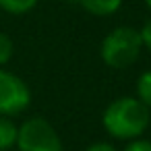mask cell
I'll return each mask as SVG.
<instances>
[{"label": "cell", "mask_w": 151, "mask_h": 151, "mask_svg": "<svg viewBox=\"0 0 151 151\" xmlns=\"http://www.w3.org/2000/svg\"><path fill=\"white\" fill-rule=\"evenodd\" d=\"M101 126L116 141H134L149 130L151 110L134 95H122L106 106L101 114Z\"/></svg>", "instance_id": "1"}, {"label": "cell", "mask_w": 151, "mask_h": 151, "mask_svg": "<svg viewBox=\"0 0 151 151\" xmlns=\"http://www.w3.org/2000/svg\"><path fill=\"white\" fill-rule=\"evenodd\" d=\"M141 52H143V46H141L139 29L128 27V25L114 27L101 40V46H99V56L104 64L114 70L132 66L139 60Z\"/></svg>", "instance_id": "2"}, {"label": "cell", "mask_w": 151, "mask_h": 151, "mask_svg": "<svg viewBox=\"0 0 151 151\" xmlns=\"http://www.w3.org/2000/svg\"><path fill=\"white\" fill-rule=\"evenodd\" d=\"M17 151H64L54 124L42 116L27 118L17 128Z\"/></svg>", "instance_id": "3"}, {"label": "cell", "mask_w": 151, "mask_h": 151, "mask_svg": "<svg viewBox=\"0 0 151 151\" xmlns=\"http://www.w3.org/2000/svg\"><path fill=\"white\" fill-rule=\"evenodd\" d=\"M31 106L29 85L15 73L0 66V116H19Z\"/></svg>", "instance_id": "4"}, {"label": "cell", "mask_w": 151, "mask_h": 151, "mask_svg": "<svg viewBox=\"0 0 151 151\" xmlns=\"http://www.w3.org/2000/svg\"><path fill=\"white\" fill-rule=\"evenodd\" d=\"M73 2L93 17H110L120 11L124 0H73Z\"/></svg>", "instance_id": "5"}, {"label": "cell", "mask_w": 151, "mask_h": 151, "mask_svg": "<svg viewBox=\"0 0 151 151\" xmlns=\"http://www.w3.org/2000/svg\"><path fill=\"white\" fill-rule=\"evenodd\" d=\"M17 124L13 118L0 116V151H11L17 143Z\"/></svg>", "instance_id": "6"}, {"label": "cell", "mask_w": 151, "mask_h": 151, "mask_svg": "<svg viewBox=\"0 0 151 151\" xmlns=\"http://www.w3.org/2000/svg\"><path fill=\"white\" fill-rule=\"evenodd\" d=\"M40 0H0V11H4L9 15H27L37 6Z\"/></svg>", "instance_id": "7"}, {"label": "cell", "mask_w": 151, "mask_h": 151, "mask_svg": "<svg viewBox=\"0 0 151 151\" xmlns=\"http://www.w3.org/2000/svg\"><path fill=\"white\" fill-rule=\"evenodd\" d=\"M134 91H137L134 97L151 110V68H149V70H143V73L139 75Z\"/></svg>", "instance_id": "8"}, {"label": "cell", "mask_w": 151, "mask_h": 151, "mask_svg": "<svg viewBox=\"0 0 151 151\" xmlns=\"http://www.w3.org/2000/svg\"><path fill=\"white\" fill-rule=\"evenodd\" d=\"M13 54H15V44H13V40H11L6 33L0 31V66L9 64L11 58H13Z\"/></svg>", "instance_id": "9"}, {"label": "cell", "mask_w": 151, "mask_h": 151, "mask_svg": "<svg viewBox=\"0 0 151 151\" xmlns=\"http://www.w3.org/2000/svg\"><path fill=\"white\" fill-rule=\"evenodd\" d=\"M139 37H141V46L143 50L151 52V17L143 23V27L139 29Z\"/></svg>", "instance_id": "10"}, {"label": "cell", "mask_w": 151, "mask_h": 151, "mask_svg": "<svg viewBox=\"0 0 151 151\" xmlns=\"http://www.w3.org/2000/svg\"><path fill=\"white\" fill-rule=\"evenodd\" d=\"M122 151H151V141H147L143 137L141 139H134V141H128Z\"/></svg>", "instance_id": "11"}, {"label": "cell", "mask_w": 151, "mask_h": 151, "mask_svg": "<svg viewBox=\"0 0 151 151\" xmlns=\"http://www.w3.org/2000/svg\"><path fill=\"white\" fill-rule=\"evenodd\" d=\"M85 151H118L112 143H108V141H95V143H91Z\"/></svg>", "instance_id": "12"}, {"label": "cell", "mask_w": 151, "mask_h": 151, "mask_svg": "<svg viewBox=\"0 0 151 151\" xmlns=\"http://www.w3.org/2000/svg\"><path fill=\"white\" fill-rule=\"evenodd\" d=\"M143 2H145V6H147V9L151 11V0H143Z\"/></svg>", "instance_id": "13"}, {"label": "cell", "mask_w": 151, "mask_h": 151, "mask_svg": "<svg viewBox=\"0 0 151 151\" xmlns=\"http://www.w3.org/2000/svg\"><path fill=\"white\" fill-rule=\"evenodd\" d=\"M149 128H151V126H149Z\"/></svg>", "instance_id": "14"}]
</instances>
